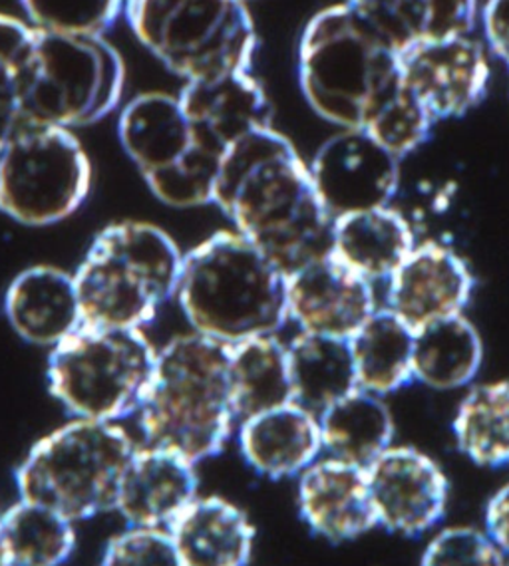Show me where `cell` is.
I'll return each mask as SVG.
<instances>
[{
    "instance_id": "1",
    "label": "cell",
    "mask_w": 509,
    "mask_h": 566,
    "mask_svg": "<svg viewBox=\"0 0 509 566\" xmlns=\"http://www.w3.org/2000/svg\"><path fill=\"white\" fill-rule=\"evenodd\" d=\"M214 203L287 276L333 253L334 219L314 189L311 167L271 126L227 151Z\"/></svg>"
},
{
    "instance_id": "2",
    "label": "cell",
    "mask_w": 509,
    "mask_h": 566,
    "mask_svg": "<svg viewBox=\"0 0 509 566\" xmlns=\"http://www.w3.org/2000/svg\"><path fill=\"white\" fill-rule=\"evenodd\" d=\"M299 82L309 106L341 129H368L406 92L401 54L346 0L304 27Z\"/></svg>"
},
{
    "instance_id": "3",
    "label": "cell",
    "mask_w": 509,
    "mask_h": 566,
    "mask_svg": "<svg viewBox=\"0 0 509 566\" xmlns=\"http://www.w3.org/2000/svg\"><path fill=\"white\" fill-rule=\"evenodd\" d=\"M289 276L243 234L219 231L181 261L177 301L197 334L239 344L289 321Z\"/></svg>"
},
{
    "instance_id": "4",
    "label": "cell",
    "mask_w": 509,
    "mask_h": 566,
    "mask_svg": "<svg viewBox=\"0 0 509 566\" xmlns=\"http://www.w3.org/2000/svg\"><path fill=\"white\" fill-rule=\"evenodd\" d=\"M231 346L186 334L157 352L137 408L149 448L172 451L194 465L224 450L237 420L229 376Z\"/></svg>"
},
{
    "instance_id": "5",
    "label": "cell",
    "mask_w": 509,
    "mask_h": 566,
    "mask_svg": "<svg viewBox=\"0 0 509 566\" xmlns=\"http://www.w3.org/2000/svg\"><path fill=\"white\" fill-rule=\"evenodd\" d=\"M184 256L149 223L126 221L100 231L74 274L82 324L142 328L176 294Z\"/></svg>"
},
{
    "instance_id": "6",
    "label": "cell",
    "mask_w": 509,
    "mask_h": 566,
    "mask_svg": "<svg viewBox=\"0 0 509 566\" xmlns=\"http://www.w3.org/2000/svg\"><path fill=\"white\" fill-rule=\"evenodd\" d=\"M137 448L114 421L76 418L49 433L17 469L20 499L74 521L116 509Z\"/></svg>"
},
{
    "instance_id": "7",
    "label": "cell",
    "mask_w": 509,
    "mask_h": 566,
    "mask_svg": "<svg viewBox=\"0 0 509 566\" xmlns=\"http://www.w3.org/2000/svg\"><path fill=\"white\" fill-rule=\"evenodd\" d=\"M137 40L186 82L249 72L257 32L246 0H126Z\"/></svg>"
},
{
    "instance_id": "8",
    "label": "cell",
    "mask_w": 509,
    "mask_h": 566,
    "mask_svg": "<svg viewBox=\"0 0 509 566\" xmlns=\"http://www.w3.org/2000/svg\"><path fill=\"white\" fill-rule=\"evenodd\" d=\"M124 62L102 36L34 29L22 70V122L79 127L118 106Z\"/></svg>"
},
{
    "instance_id": "9",
    "label": "cell",
    "mask_w": 509,
    "mask_h": 566,
    "mask_svg": "<svg viewBox=\"0 0 509 566\" xmlns=\"http://www.w3.org/2000/svg\"><path fill=\"white\" fill-rule=\"evenodd\" d=\"M156 358L142 328L82 324L50 354L49 388L76 418L116 421L139 408Z\"/></svg>"
},
{
    "instance_id": "10",
    "label": "cell",
    "mask_w": 509,
    "mask_h": 566,
    "mask_svg": "<svg viewBox=\"0 0 509 566\" xmlns=\"http://www.w3.org/2000/svg\"><path fill=\"white\" fill-rule=\"evenodd\" d=\"M92 186L89 154L69 127L22 122L0 139V211L22 226H54Z\"/></svg>"
},
{
    "instance_id": "11",
    "label": "cell",
    "mask_w": 509,
    "mask_h": 566,
    "mask_svg": "<svg viewBox=\"0 0 509 566\" xmlns=\"http://www.w3.org/2000/svg\"><path fill=\"white\" fill-rule=\"evenodd\" d=\"M314 189L334 221L391 206L401 186V157L366 129H341L311 164Z\"/></svg>"
},
{
    "instance_id": "12",
    "label": "cell",
    "mask_w": 509,
    "mask_h": 566,
    "mask_svg": "<svg viewBox=\"0 0 509 566\" xmlns=\"http://www.w3.org/2000/svg\"><path fill=\"white\" fill-rule=\"evenodd\" d=\"M402 82L436 122L460 117L480 104L490 82V60L470 34L430 40L401 52Z\"/></svg>"
},
{
    "instance_id": "13",
    "label": "cell",
    "mask_w": 509,
    "mask_h": 566,
    "mask_svg": "<svg viewBox=\"0 0 509 566\" xmlns=\"http://www.w3.org/2000/svg\"><path fill=\"white\" fill-rule=\"evenodd\" d=\"M289 318L303 333L351 340L378 308L374 286L333 253L289 276Z\"/></svg>"
},
{
    "instance_id": "14",
    "label": "cell",
    "mask_w": 509,
    "mask_h": 566,
    "mask_svg": "<svg viewBox=\"0 0 509 566\" xmlns=\"http://www.w3.org/2000/svg\"><path fill=\"white\" fill-rule=\"evenodd\" d=\"M378 525L418 535L446 509L448 481L434 459L414 448H388L366 468Z\"/></svg>"
},
{
    "instance_id": "15",
    "label": "cell",
    "mask_w": 509,
    "mask_h": 566,
    "mask_svg": "<svg viewBox=\"0 0 509 566\" xmlns=\"http://www.w3.org/2000/svg\"><path fill=\"white\" fill-rule=\"evenodd\" d=\"M474 293L470 266L446 244H416L391 274L386 308L414 331L464 313Z\"/></svg>"
},
{
    "instance_id": "16",
    "label": "cell",
    "mask_w": 509,
    "mask_h": 566,
    "mask_svg": "<svg viewBox=\"0 0 509 566\" xmlns=\"http://www.w3.org/2000/svg\"><path fill=\"white\" fill-rule=\"evenodd\" d=\"M177 98L194 132V146L219 159L254 129L271 126L269 99L249 72L186 82Z\"/></svg>"
},
{
    "instance_id": "17",
    "label": "cell",
    "mask_w": 509,
    "mask_h": 566,
    "mask_svg": "<svg viewBox=\"0 0 509 566\" xmlns=\"http://www.w3.org/2000/svg\"><path fill=\"white\" fill-rule=\"evenodd\" d=\"M299 507L314 533L349 541L378 525L366 468L343 459L314 461L299 481Z\"/></svg>"
},
{
    "instance_id": "18",
    "label": "cell",
    "mask_w": 509,
    "mask_h": 566,
    "mask_svg": "<svg viewBox=\"0 0 509 566\" xmlns=\"http://www.w3.org/2000/svg\"><path fill=\"white\" fill-rule=\"evenodd\" d=\"M196 465L172 451L134 453L120 485L116 509L132 527L167 528L197 497Z\"/></svg>"
},
{
    "instance_id": "19",
    "label": "cell",
    "mask_w": 509,
    "mask_h": 566,
    "mask_svg": "<svg viewBox=\"0 0 509 566\" xmlns=\"http://www.w3.org/2000/svg\"><path fill=\"white\" fill-rule=\"evenodd\" d=\"M239 448L247 463L267 478H291L311 468L323 448L319 416L284 403L241 421Z\"/></svg>"
},
{
    "instance_id": "20",
    "label": "cell",
    "mask_w": 509,
    "mask_h": 566,
    "mask_svg": "<svg viewBox=\"0 0 509 566\" xmlns=\"http://www.w3.org/2000/svg\"><path fill=\"white\" fill-rule=\"evenodd\" d=\"M4 311L10 326L24 340L56 346L82 326L74 276L54 266H32L7 291Z\"/></svg>"
},
{
    "instance_id": "21",
    "label": "cell",
    "mask_w": 509,
    "mask_h": 566,
    "mask_svg": "<svg viewBox=\"0 0 509 566\" xmlns=\"http://www.w3.org/2000/svg\"><path fill=\"white\" fill-rule=\"evenodd\" d=\"M167 531L184 566H246L253 551V525L221 497L194 499Z\"/></svg>"
},
{
    "instance_id": "22",
    "label": "cell",
    "mask_w": 509,
    "mask_h": 566,
    "mask_svg": "<svg viewBox=\"0 0 509 566\" xmlns=\"http://www.w3.org/2000/svg\"><path fill=\"white\" fill-rule=\"evenodd\" d=\"M120 142L142 176L176 166L194 149V132L181 102L162 92H147L122 109Z\"/></svg>"
},
{
    "instance_id": "23",
    "label": "cell",
    "mask_w": 509,
    "mask_h": 566,
    "mask_svg": "<svg viewBox=\"0 0 509 566\" xmlns=\"http://www.w3.org/2000/svg\"><path fill=\"white\" fill-rule=\"evenodd\" d=\"M398 54L420 42L470 34L478 0H346Z\"/></svg>"
},
{
    "instance_id": "24",
    "label": "cell",
    "mask_w": 509,
    "mask_h": 566,
    "mask_svg": "<svg viewBox=\"0 0 509 566\" xmlns=\"http://www.w3.org/2000/svg\"><path fill=\"white\" fill-rule=\"evenodd\" d=\"M416 244L408 219L391 206L334 221V256L371 283L388 281Z\"/></svg>"
},
{
    "instance_id": "25",
    "label": "cell",
    "mask_w": 509,
    "mask_h": 566,
    "mask_svg": "<svg viewBox=\"0 0 509 566\" xmlns=\"http://www.w3.org/2000/svg\"><path fill=\"white\" fill-rule=\"evenodd\" d=\"M287 356L293 401L316 416L359 388L349 340L301 333L287 346Z\"/></svg>"
},
{
    "instance_id": "26",
    "label": "cell",
    "mask_w": 509,
    "mask_h": 566,
    "mask_svg": "<svg viewBox=\"0 0 509 566\" xmlns=\"http://www.w3.org/2000/svg\"><path fill=\"white\" fill-rule=\"evenodd\" d=\"M323 448L331 458L368 468L392 448L394 421L382 396L356 388L319 416Z\"/></svg>"
},
{
    "instance_id": "27",
    "label": "cell",
    "mask_w": 509,
    "mask_h": 566,
    "mask_svg": "<svg viewBox=\"0 0 509 566\" xmlns=\"http://www.w3.org/2000/svg\"><path fill=\"white\" fill-rule=\"evenodd\" d=\"M484 344L464 313L422 326L414 336V380L434 390H456L480 370Z\"/></svg>"
},
{
    "instance_id": "28",
    "label": "cell",
    "mask_w": 509,
    "mask_h": 566,
    "mask_svg": "<svg viewBox=\"0 0 509 566\" xmlns=\"http://www.w3.org/2000/svg\"><path fill=\"white\" fill-rule=\"evenodd\" d=\"M414 336L416 331L391 308H376L349 340L359 388L384 396L414 380Z\"/></svg>"
},
{
    "instance_id": "29",
    "label": "cell",
    "mask_w": 509,
    "mask_h": 566,
    "mask_svg": "<svg viewBox=\"0 0 509 566\" xmlns=\"http://www.w3.org/2000/svg\"><path fill=\"white\" fill-rule=\"evenodd\" d=\"M229 376L239 420L293 401L287 346L274 336H259L233 344Z\"/></svg>"
},
{
    "instance_id": "30",
    "label": "cell",
    "mask_w": 509,
    "mask_h": 566,
    "mask_svg": "<svg viewBox=\"0 0 509 566\" xmlns=\"http://www.w3.org/2000/svg\"><path fill=\"white\" fill-rule=\"evenodd\" d=\"M0 541L10 566H60L76 537L70 518L20 499L0 517Z\"/></svg>"
},
{
    "instance_id": "31",
    "label": "cell",
    "mask_w": 509,
    "mask_h": 566,
    "mask_svg": "<svg viewBox=\"0 0 509 566\" xmlns=\"http://www.w3.org/2000/svg\"><path fill=\"white\" fill-rule=\"evenodd\" d=\"M456 441L478 465L509 461V381L481 384L461 400L454 420Z\"/></svg>"
},
{
    "instance_id": "32",
    "label": "cell",
    "mask_w": 509,
    "mask_h": 566,
    "mask_svg": "<svg viewBox=\"0 0 509 566\" xmlns=\"http://www.w3.org/2000/svg\"><path fill=\"white\" fill-rule=\"evenodd\" d=\"M219 157L209 156L199 147L179 159L176 166L144 177L152 193L172 207H197L214 203L217 174L221 167Z\"/></svg>"
},
{
    "instance_id": "33",
    "label": "cell",
    "mask_w": 509,
    "mask_h": 566,
    "mask_svg": "<svg viewBox=\"0 0 509 566\" xmlns=\"http://www.w3.org/2000/svg\"><path fill=\"white\" fill-rule=\"evenodd\" d=\"M34 29L102 36L116 22L124 0H20Z\"/></svg>"
},
{
    "instance_id": "34",
    "label": "cell",
    "mask_w": 509,
    "mask_h": 566,
    "mask_svg": "<svg viewBox=\"0 0 509 566\" xmlns=\"http://www.w3.org/2000/svg\"><path fill=\"white\" fill-rule=\"evenodd\" d=\"M34 27L0 14V139L22 124V70Z\"/></svg>"
},
{
    "instance_id": "35",
    "label": "cell",
    "mask_w": 509,
    "mask_h": 566,
    "mask_svg": "<svg viewBox=\"0 0 509 566\" xmlns=\"http://www.w3.org/2000/svg\"><path fill=\"white\" fill-rule=\"evenodd\" d=\"M102 566H184L167 528L132 527L112 538Z\"/></svg>"
},
{
    "instance_id": "36",
    "label": "cell",
    "mask_w": 509,
    "mask_h": 566,
    "mask_svg": "<svg viewBox=\"0 0 509 566\" xmlns=\"http://www.w3.org/2000/svg\"><path fill=\"white\" fill-rule=\"evenodd\" d=\"M506 555L491 541L474 528H448L434 537L420 566H506Z\"/></svg>"
},
{
    "instance_id": "37",
    "label": "cell",
    "mask_w": 509,
    "mask_h": 566,
    "mask_svg": "<svg viewBox=\"0 0 509 566\" xmlns=\"http://www.w3.org/2000/svg\"><path fill=\"white\" fill-rule=\"evenodd\" d=\"M484 32L490 50L509 69V0H488L484 7Z\"/></svg>"
},
{
    "instance_id": "38",
    "label": "cell",
    "mask_w": 509,
    "mask_h": 566,
    "mask_svg": "<svg viewBox=\"0 0 509 566\" xmlns=\"http://www.w3.org/2000/svg\"><path fill=\"white\" fill-rule=\"evenodd\" d=\"M486 527L491 541L501 548V553L509 555V485L501 488L491 497L486 511Z\"/></svg>"
},
{
    "instance_id": "39",
    "label": "cell",
    "mask_w": 509,
    "mask_h": 566,
    "mask_svg": "<svg viewBox=\"0 0 509 566\" xmlns=\"http://www.w3.org/2000/svg\"><path fill=\"white\" fill-rule=\"evenodd\" d=\"M0 566H10L7 553H4V547H2V541H0Z\"/></svg>"
},
{
    "instance_id": "40",
    "label": "cell",
    "mask_w": 509,
    "mask_h": 566,
    "mask_svg": "<svg viewBox=\"0 0 509 566\" xmlns=\"http://www.w3.org/2000/svg\"><path fill=\"white\" fill-rule=\"evenodd\" d=\"M506 566H509V563H508V565H506Z\"/></svg>"
}]
</instances>
